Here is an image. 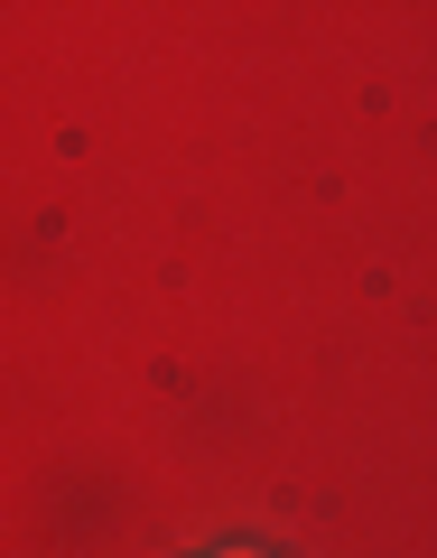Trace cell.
Segmentation results:
<instances>
[{
	"label": "cell",
	"instance_id": "obj_1",
	"mask_svg": "<svg viewBox=\"0 0 437 558\" xmlns=\"http://www.w3.org/2000/svg\"><path fill=\"white\" fill-rule=\"evenodd\" d=\"M233 558H252V549H233Z\"/></svg>",
	"mask_w": 437,
	"mask_h": 558
}]
</instances>
